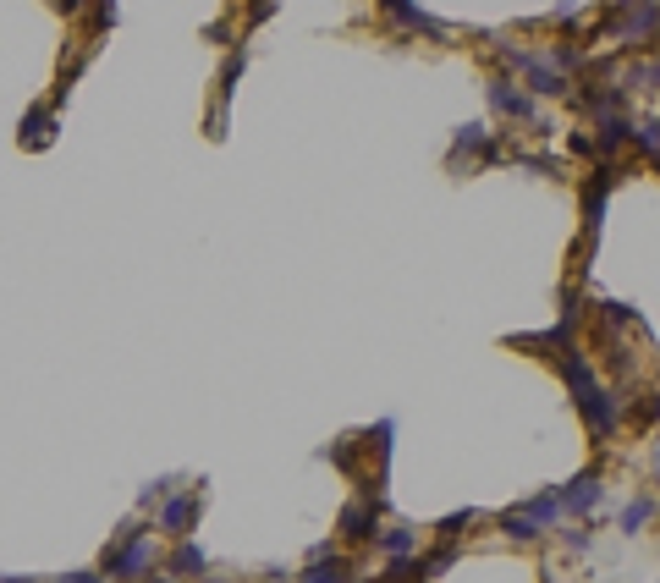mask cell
<instances>
[{
	"label": "cell",
	"instance_id": "52a82bcc",
	"mask_svg": "<svg viewBox=\"0 0 660 583\" xmlns=\"http://www.w3.org/2000/svg\"><path fill=\"white\" fill-rule=\"evenodd\" d=\"M297 583H358V572H352V556L341 545H314V556L297 572Z\"/></svg>",
	"mask_w": 660,
	"mask_h": 583
},
{
	"label": "cell",
	"instance_id": "3957f363",
	"mask_svg": "<svg viewBox=\"0 0 660 583\" xmlns=\"http://www.w3.org/2000/svg\"><path fill=\"white\" fill-rule=\"evenodd\" d=\"M556 523H561V490H539L528 506L501 512V534L517 539V545H534V539H545Z\"/></svg>",
	"mask_w": 660,
	"mask_h": 583
},
{
	"label": "cell",
	"instance_id": "ba28073f",
	"mask_svg": "<svg viewBox=\"0 0 660 583\" xmlns=\"http://www.w3.org/2000/svg\"><path fill=\"white\" fill-rule=\"evenodd\" d=\"M336 528H341V539H347V545H374V534H380V506H374L369 495H358V501L341 506Z\"/></svg>",
	"mask_w": 660,
	"mask_h": 583
},
{
	"label": "cell",
	"instance_id": "6da1fadb",
	"mask_svg": "<svg viewBox=\"0 0 660 583\" xmlns=\"http://www.w3.org/2000/svg\"><path fill=\"white\" fill-rule=\"evenodd\" d=\"M165 561L160 539H154V528L143 523H121L116 539L105 545V561H99V572H105L110 583H138L143 572H154Z\"/></svg>",
	"mask_w": 660,
	"mask_h": 583
},
{
	"label": "cell",
	"instance_id": "5bb4252c",
	"mask_svg": "<svg viewBox=\"0 0 660 583\" xmlns=\"http://www.w3.org/2000/svg\"><path fill=\"white\" fill-rule=\"evenodd\" d=\"M627 94H649V88H660V55H649V61H633L622 77Z\"/></svg>",
	"mask_w": 660,
	"mask_h": 583
},
{
	"label": "cell",
	"instance_id": "5b68a950",
	"mask_svg": "<svg viewBox=\"0 0 660 583\" xmlns=\"http://www.w3.org/2000/svg\"><path fill=\"white\" fill-rule=\"evenodd\" d=\"M605 501V468H583L572 484H561V517H583L589 523Z\"/></svg>",
	"mask_w": 660,
	"mask_h": 583
},
{
	"label": "cell",
	"instance_id": "277c9868",
	"mask_svg": "<svg viewBox=\"0 0 660 583\" xmlns=\"http://www.w3.org/2000/svg\"><path fill=\"white\" fill-rule=\"evenodd\" d=\"M490 110L506 121H528V127H545V110H539V99L528 94L517 77H490Z\"/></svg>",
	"mask_w": 660,
	"mask_h": 583
},
{
	"label": "cell",
	"instance_id": "e0dca14e",
	"mask_svg": "<svg viewBox=\"0 0 660 583\" xmlns=\"http://www.w3.org/2000/svg\"><path fill=\"white\" fill-rule=\"evenodd\" d=\"M171 490H176V479H149V484L138 490V506H160Z\"/></svg>",
	"mask_w": 660,
	"mask_h": 583
},
{
	"label": "cell",
	"instance_id": "7c38bea8",
	"mask_svg": "<svg viewBox=\"0 0 660 583\" xmlns=\"http://www.w3.org/2000/svg\"><path fill=\"white\" fill-rule=\"evenodd\" d=\"M655 517H660V501H655V495H633V501H622V512H616V528L633 539V534H644Z\"/></svg>",
	"mask_w": 660,
	"mask_h": 583
},
{
	"label": "cell",
	"instance_id": "8fae6325",
	"mask_svg": "<svg viewBox=\"0 0 660 583\" xmlns=\"http://www.w3.org/2000/svg\"><path fill=\"white\" fill-rule=\"evenodd\" d=\"M374 545H380L385 561H402V556H418V550H424V534H418V528H407V523H391V528H380V534H374Z\"/></svg>",
	"mask_w": 660,
	"mask_h": 583
},
{
	"label": "cell",
	"instance_id": "d6986e66",
	"mask_svg": "<svg viewBox=\"0 0 660 583\" xmlns=\"http://www.w3.org/2000/svg\"><path fill=\"white\" fill-rule=\"evenodd\" d=\"M110 22H116V0H94V28L105 33Z\"/></svg>",
	"mask_w": 660,
	"mask_h": 583
},
{
	"label": "cell",
	"instance_id": "9a60e30c",
	"mask_svg": "<svg viewBox=\"0 0 660 583\" xmlns=\"http://www.w3.org/2000/svg\"><path fill=\"white\" fill-rule=\"evenodd\" d=\"M561 545H567V550H589V545H594L589 523H583V517H572V523L561 528Z\"/></svg>",
	"mask_w": 660,
	"mask_h": 583
},
{
	"label": "cell",
	"instance_id": "9c48e42d",
	"mask_svg": "<svg viewBox=\"0 0 660 583\" xmlns=\"http://www.w3.org/2000/svg\"><path fill=\"white\" fill-rule=\"evenodd\" d=\"M374 6H380L385 17L396 22V28H407V33H429V39H446V28H440V22L429 17L424 6H413V0H374Z\"/></svg>",
	"mask_w": 660,
	"mask_h": 583
},
{
	"label": "cell",
	"instance_id": "7a4b0ae2",
	"mask_svg": "<svg viewBox=\"0 0 660 583\" xmlns=\"http://www.w3.org/2000/svg\"><path fill=\"white\" fill-rule=\"evenodd\" d=\"M600 39L622 44V50H633V44L638 50L655 44L660 39V0H633V6H622V11H605Z\"/></svg>",
	"mask_w": 660,
	"mask_h": 583
},
{
	"label": "cell",
	"instance_id": "ac0fdd59",
	"mask_svg": "<svg viewBox=\"0 0 660 583\" xmlns=\"http://www.w3.org/2000/svg\"><path fill=\"white\" fill-rule=\"evenodd\" d=\"M578 17H583V6H578V0H561V6L550 11V22H561V28H567V22H578Z\"/></svg>",
	"mask_w": 660,
	"mask_h": 583
},
{
	"label": "cell",
	"instance_id": "30bf717a",
	"mask_svg": "<svg viewBox=\"0 0 660 583\" xmlns=\"http://www.w3.org/2000/svg\"><path fill=\"white\" fill-rule=\"evenodd\" d=\"M160 572H171V578H182V583H193V578H204L209 572V556L193 545V539H176L171 550H165V561H160Z\"/></svg>",
	"mask_w": 660,
	"mask_h": 583
},
{
	"label": "cell",
	"instance_id": "8992f818",
	"mask_svg": "<svg viewBox=\"0 0 660 583\" xmlns=\"http://www.w3.org/2000/svg\"><path fill=\"white\" fill-rule=\"evenodd\" d=\"M198 506H204V495L198 490H171L160 501V512H154V528H160L165 539H187L198 523Z\"/></svg>",
	"mask_w": 660,
	"mask_h": 583
},
{
	"label": "cell",
	"instance_id": "2e32d148",
	"mask_svg": "<svg viewBox=\"0 0 660 583\" xmlns=\"http://www.w3.org/2000/svg\"><path fill=\"white\" fill-rule=\"evenodd\" d=\"M473 517H479V512H451V517H440V528H435V534L457 545V534H468V523H473Z\"/></svg>",
	"mask_w": 660,
	"mask_h": 583
},
{
	"label": "cell",
	"instance_id": "4fadbf2b",
	"mask_svg": "<svg viewBox=\"0 0 660 583\" xmlns=\"http://www.w3.org/2000/svg\"><path fill=\"white\" fill-rule=\"evenodd\" d=\"M50 138H55V105H33L28 116H22V143H28V149H44Z\"/></svg>",
	"mask_w": 660,
	"mask_h": 583
},
{
	"label": "cell",
	"instance_id": "ffe728a7",
	"mask_svg": "<svg viewBox=\"0 0 660 583\" xmlns=\"http://www.w3.org/2000/svg\"><path fill=\"white\" fill-rule=\"evenodd\" d=\"M138 583H182V578H154V572H143V578Z\"/></svg>",
	"mask_w": 660,
	"mask_h": 583
}]
</instances>
